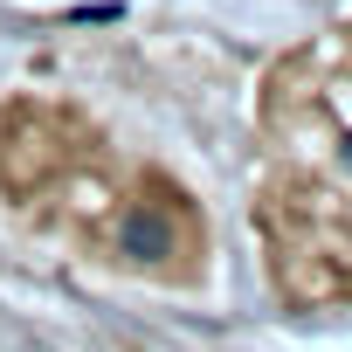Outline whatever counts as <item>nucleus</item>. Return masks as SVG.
I'll return each mask as SVG.
<instances>
[{
  "instance_id": "f257e3e1",
  "label": "nucleus",
  "mask_w": 352,
  "mask_h": 352,
  "mask_svg": "<svg viewBox=\"0 0 352 352\" xmlns=\"http://www.w3.org/2000/svg\"><path fill=\"white\" fill-rule=\"evenodd\" d=\"M256 221L297 304L352 297V21L290 49L263 83Z\"/></svg>"
}]
</instances>
